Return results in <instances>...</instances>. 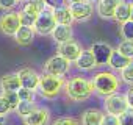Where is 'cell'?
<instances>
[{"label": "cell", "instance_id": "ffe728a7", "mask_svg": "<svg viewBox=\"0 0 133 125\" xmlns=\"http://www.w3.org/2000/svg\"><path fill=\"white\" fill-rule=\"evenodd\" d=\"M35 34H36V33H35V30H33L31 27H24V25H22L13 38H14V41H16L19 45L27 47V45H30V44L33 42Z\"/></svg>", "mask_w": 133, "mask_h": 125}, {"label": "cell", "instance_id": "8fae6325", "mask_svg": "<svg viewBox=\"0 0 133 125\" xmlns=\"http://www.w3.org/2000/svg\"><path fill=\"white\" fill-rule=\"evenodd\" d=\"M17 74H19L22 88L31 89V91H38L41 75H39L35 69H31V67H22L21 71H17Z\"/></svg>", "mask_w": 133, "mask_h": 125}, {"label": "cell", "instance_id": "d6986e66", "mask_svg": "<svg viewBox=\"0 0 133 125\" xmlns=\"http://www.w3.org/2000/svg\"><path fill=\"white\" fill-rule=\"evenodd\" d=\"M103 116V111L99 108H88L82 114V125H100Z\"/></svg>", "mask_w": 133, "mask_h": 125}, {"label": "cell", "instance_id": "ba28073f", "mask_svg": "<svg viewBox=\"0 0 133 125\" xmlns=\"http://www.w3.org/2000/svg\"><path fill=\"white\" fill-rule=\"evenodd\" d=\"M41 11H44V10H41V8L36 6L35 3L28 2V0H27V2H24L22 8H21V11H19L22 25L33 28L35 24H36V20H38V17H39V14H41Z\"/></svg>", "mask_w": 133, "mask_h": 125}, {"label": "cell", "instance_id": "30bf717a", "mask_svg": "<svg viewBox=\"0 0 133 125\" xmlns=\"http://www.w3.org/2000/svg\"><path fill=\"white\" fill-rule=\"evenodd\" d=\"M82 52H83V47H82V44H80L78 41H75V39L58 45V55L63 56L64 59H68L69 63H75V61L78 59V56L82 55Z\"/></svg>", "mask_w": 133, "mask_h": 125}, {"label": "cell", "instance_id": "5bb4252c", "mask_svg": "<svg viewBox=\"0 0 133 125\" xmlns=\"http://www.w3.org/2000/svg\"><path fill=\"white\" fill-rule=\"evenodd\" d=\"M122 0H100L97 3V14L102 19H114L116 8Z\"/></svg>", "mask_w": 133, "mask_h": 125}, {"label": "cell", "instance_id": "7c38bea8", "mask_svg": "<svg viewBox=\"0 0 133 125\" xmlns=\"http://www.w3.org/2000/svg\"><path fill=\"white\" fill-rule=\"evenodd\" d=\"M69 8H71L74 20H77V22H85V20H88L94 14V5L89 3V2H82V3L69 5Z\"/></svg>", "mask_w": 133, "mask_h": 125}, {"label": "cell", "instance_id": "f1b7e54d", "mask_svg": "<svg viewBox=\"0 0 133 125\" xmlns=\"http://www.w3.org/2000/svg\"><path fill=\"white\" fill-rule=\"evenodd\" d=\"M2 95L8 100V103L13 106V109L16 111V108H17V105L21 103V99H19V95H17V92H2Z\"/></svg>", "mask_w": 133, "mask_h": 125}, {"label": "cell", "instance_id": "cb8c5ba5", "mask_svg": "<svg viewBox=\"0 0 133 125\" xmlns=\"http://www.w3.org/2000/svg\"><path fill=\"white\" fill-rule=\"evenodd\" d=\"M116 50H119L124 56H127V58L133 59V41L122 39V41L119 42V45H117V48H116Z\"/></svg>", "mask_w": 133, "mask_h": 125}, {"label": "cell", "instance_id": "8992f818", "mask_svg": "<svg viewBox=\"0 0 133 125\" xmlns=\"http://www.w3.org/2000/svg\"><path fill=\"white\" fill-rule=\"evenodd\" d=\"M22 27L19 11H6L0 16V31L5 36H14Z\"/></svg>", "mask_w": 133, "mask_h": 125}, {"label": "cell", "instance_id": "52a82bcc", "mask_svg": "<svg viewBox=\"0 0 133 125\" xmlns=\"http://www.w3.org/2000/svg\"><path fill=\"white\" fill-rule=\"evenodd\" d=\"M103 108L108 114H113V116H122L127 109H128V103H127V99H125V94H113L110 97H105L103 100Z\"/></svg>", "mask_w": 133, "mask_h": 125}, {"label": "cell", "instance_id": "d590c367", "mask_svg": "<svg viewBox=\"0 0 133 125\" xmlns=\"http://www.w3.org/2000/svg\"><path fill=\"white\" fill-rule=\"evenodd\" d=\"M68 5H75V3H82V2H86V0H66Z\"/></svg>", "mask_w": 133, "mask_h": 125}, {"label": "cell", "instance_id": "484cf974", "mask_svg": "<svg viewBox=\"0 0 133 125\" xmlns=\"http://www.w3.org/2000/svg\"><path fill=\"white\" fill-rule=\"evenodd\" d=\"M121 36L124 39L133 41V20H128L121 25Z\"/></svg>", "mask_w": 133, "mask_h": 125}, {"label": "cell", "instance_id": "9a60e30c", "mask_svg": "<svg viewBox=\"0 0 133 125\" xmlns=\"http://www.w3.org/2000/svg\"><path fill=\"white\" fill-rule=\"evenodd\" d=\"M50 111L44 106H38L35 113H31L28 117L24 119V125H45L49 122Z\"/></svg>", "mask_w": 133, "mask_h": 125}, {"label": "cell", "instance_id": "ac0fdd59", "mask_svg": "<svg viewBox=\"0 0 133 125\" xmlns=\"http://www.w3.org/2000/svg\"><path fill=\"white\" fill-rule=\"evenodd\" d=\"M53 16H55V20H56L58 25H72V22H74L72 13H71V8H69L68 3L55 8L53 10Z\"/></svg>", "mask_w": 133, "mask_h": 125}, {"label": "cell", "instance_id": "4316f807", "mask_svg": "<svg viewBox=\"0 0 133 125\" xmlns=\"http://www.w3.org/2000/svg\"><path fill=\"white\" fill-rule=\"evenodd\" d=\"M52 125H82V122L75 117H69V116H64V117H58L53 120Z\"/></svg>", "mask_w": 133, "mask_h": 125}, {"label": "cell", "instance_id": "7a4b0ae2", "mask_svg": "<svg viewBox=\"0 0 133 125\" xmlns=\"http://www.w3.org/2000/svg\"><path fill=\"white\" fill-rule=\"evenodd\" d=\"M92 85H94V91H96L97 95L110 97V95L117 92L121 80L117 78V75H114V72L102 71V72H97L92 77Z\"/></svg>", "mask_w": 133, "mask_h": 125}, {"label": "cell", "instance_id": "4fadbf2b", "mask_svg": "<svg viewBox=\"0 0 133 125\" xmlns=\"http://www.w3.org/2000/svg\"><path fill=\"white\" fill-rule=\"evenodd\" d=\"M21 88H22V83H21L17 72L6 74L0 78V89H2V92H17Z\"/></svg>", "mask_w": 133, "mask_h": 125}, {"label": "cell", "instance_id": "d6a6232c", "mask_svg": "<svg viewBox=\"0 0 133 125\" xmlns=\"http://www.w3.org/2000/svg\"><path fill=\"white\" fill-rule=\"evenodd\" d=\"M100 125H121L119 123V117L117 116H113V114H105L103 119H102V123Z\"/></svg>", "mask_w": 133, "mask_h": 125}, {"label": "cell", "instance_id": "44dd1931", "mask_svg": "<svg viewBox=\"0 0 133 125\" xmlns=\"http://www.w3.org/2000/svg\"><path fill=\"white\" fill-rule=\"evenodd\" d=\"M114 20L117 24H125L128 20H131V2H122L119 3V6L116 8V13H114Z\"/></svg>", "mask_w": 133, "mask_h": 125}, {"label": "cell", "instance_id": "74e56055", "mask_svg": "<svg viewBox=\"0 0 133 125\" xmlns=\"http://www.w3.org/2000/svg\"><path fill=\"white\" fill-rule=\"evenodd\" d=\"M86 2H89V3H92V5H94V3H99L100 0H86Z\"/></svg>", "mask_w": 133, "mask_h": 125}, {"label": "cell", "instance_id": "2e32d148", "mask_svg": "<svg viewBox=\"0 0 133 125\" xmlns=\"http://www.w3.org/2000/svg\"><path fill=\"white\" fill-rule=\"evenodd\" d=\"M52 38H53V41H55L58 45L72 41V39H74L72 25H56L55 30H53V33H52Z\"/></svg>", "mask_w": 133, "mask_h": 125}, {"label": "cell", "instance_id": "e575fe53", "mask_svg": "<svg viewBox=\"0 0 133 125\" xmlns=\"http://www.w3.org/2000/svg\"><path fill=\"white\" fill-rule=\"evenodd\" d=\"M125 99H127L128 108H130V109H133V86L127 89V92H125Z\"/></svg>", "mask_w": 133, "mask_h": 125}, {"label": "cell", "instance_id": "603a6c76", "mask_svg": "<svg viewBox=\"0 0 133 125\" xmlns=\"http://www.w3.org/2000/svg\"><path fill=\"white\" fill-rule=\"evenodd\" d=\"M38 109V105L35 103V102H27V100H21V103L17 105V108H16V113L21 116V117H28L31 113H35Z\"/></svg>", "mask_w": 133, "mask_h": 125}, {"label": "cell", "instance_id": "6da1fadb", "mask_svg": "<svg viewBox=\"0 0 133 125\" xmlns=\"http://www.w3.org/2000/svg\"><path fill=\"white\" fill-rule=\"evenodd\" d=\"M64 92L74 102H85L96 91H94L92 80H88L85 77H72V78H69L68 81H66Z\"/></svg>", "mask_w": 133, "mask_h": 125}, {"label": "cell", "instance_id": "3957f363", "mask_svg": "<svg viewBox=\"0 0 133 125\" xmlns=\"http://www.w3.org/2000/svg\"><path fill=\"white\" fill-rule=\"evenodd\" d=\"M64 77H53L49 74H42L38 86V92L44 99H55L59 95V92L64 89Z\"/></svg>", "mask_w": 133, "mask_h": 125}, {"label": "cell", "instance_id": "277c9868", "mask_svg": "<svg viewBox=\"0 0 133 125\" xmlns=\"http://www.w3.org/2000/svg\"><path fill=\"white\" fill-rule=\"evenodd\" d=\"M56 20H55V16H53V10L50 8H45L44 11H41L33 30L36 34H41V36H47V34H52L55 27H56Z\"/></svg>", "mask_w": 133, "mask_h": 125}, {"label": "cell", "instance_id": "5b68a950", "mask_svg": "<svg viewBox=\"0 0 133 125\" xmlns=\"http://www.w3.org/2000/svg\"><path fill=\"white\" fill-rule=\"evenodd\" d=\"M71 69V63L68 59H64L58 53L52 58H49L44 64V74L53 75V77H64Z\"/></svg>", "mask_w": 133, "mask_h": 125}, {"label": "cell", "instance_id": "1f68e13d", "mask_svg": "<svg viewBox=\"0 0 133 125\" xmlns=\"http://www.w3.org/2000/svg\"><path fill=\"white\" fill-rule=\"evenodd\" d=\"M19 3V0H0V10L13 11V8Z\"/></svg>", "mask_w": 133, "mask_h": 125}, {"label": "cell", "instance_id": "f35d334b", "mask_svg": "<svg viewBox=\"0 0 133 125\" xmlns=\"http://www.w3.org/2000/svg\"><path fill=\"white\" fill-rule=\"evenodd\" d=\"M131 20H133V2H131Z\"/></svg>", "mask_w": 133, "mask_h": 125}, {"label": "cell", "instance_id": "e0dca14e", "mask_svg": "<svg viewBox=\"0 0 133 125\" xmlns=\"http://www.w3.org/2000/svg\"><path fill=\"white\" fill-rule=\"evenodd\" d=\"M74 64H75V67H77L78 71L88 72V71H92V69L97 66V63H96L94 55H92L91 50L88 48V50H83V52H82V55L78 56V59L74 63Z\"/></svg>", "mask_w": 133, "mask_h": 125}, {"label": "cell", "instance_id": "8d00e7d4", "mask_svg": "<svg viewBox=\"0 0 133 125\" xmlns=\"http://www.w3.org/2000/svg\"><path fill=\"white\" fill-rule=\"evenodd\" d=\"M6 123V117H0V125H5Z\"/></svg>", "mask_w": 133, "mask_h": 125}, {"label": "cell", "instance_id": "4dcf8cb0", "mask_svg": "<svg viewBox=\"0 0 133 125\" xmlns=\"http://www.w3.org/2000/svg\"><path fill=\"white\" fill-rule=\"evenodd\" d=\"M119 123L121 125H133V109H127L122 116H119Z\"/></svg>", "mask_w": 133, "mask_h": 125}, {"label": "cell", "instance_id": "ab89813d", "mask_svg": "<svg viewBox=\"0 0 133 125\" xmlns=\"http://www.w3.org/2000/svg\"><path fill=\"white\" fill-rule=\"evenodd\" d=\"M19 2H27V0H19Z\"/></svg>", "mask_w": 133, "mask_h": 125}, {"label": "cell", "instance_id": "f546056e", "mask_svg": "<svg viewBox=\"0 0 133 125\" xmlns=\"http://www.w3.org/2000/svg\"><path fill=\"white\" fill-rule=\"evenodd\" d=\"M11 111H14L13 109V106L8 103V100L3 97V95H0V117H5L8 113H11Z\"/></svg>", "mask_w": 133, "mask_h": 125}, {"label": "cell", "instance_id": "9c48e42d", "mask_svg": "<svg viewBox=\"0 0 133 125\" xmlns=\"http://www.w3.org/2000/svg\"><path fill=\"white\" fill-rule=\"evenodd\" d=\"M91 53L94 55L96 58V63H97V66H103V64H108V61L114 52V48L108 44V42H103V41H97L94 42L91 47H89Z\"/></svg>", "mask_w": 133, "mask_h": 125}, {"label": "cell", "instance_id": "83f0119b", "mask_svg": "<svg viewBox=\"0 0 133 125\" xmlns=\"http://www.w3.org/2000/svg\"><path fill=\"white\" fill-rule=\"evenodd\" d=\"M17 95L21 100H27V102H35V95H36V91H31V89H27V88H21L17 91Z\"/></svg>", "mask_w": 133, "mask_h": 125}, {"label": "cell", "instance_id": "7402d4cb", "mask_svg": "<svg viewBox=\"0 0 133 125\" xmlns=\"http://www.w3.org/2000/svg\"><path fill=\"white\" fill-rule=\"evenodd\" d=\"M133 59H130V58H127V56H124L119 50H114L113 52V55H111V58H110V61H108V66L113 69V71H124L130 63H131Z\"/></svg>", "mask_w": 133, "mask_h": 125}, {"label": "cell", "instance_id": "836d02e7", "mask_svg": "<svg viewBox=\"0 0 133 125\" xmlns=\"http://www.w3.org/2000/svg\"><path fill=\"white\" fill-rule=\"evenodd\" d=\"M44 2H45L47 8H50V10H55V8H58V6L64 5V2H66V0H44Z\"/></svg>", "mask_w": 133, "mask_h": 125}, {"label": "cell", "instance_id": "d4e9b609", "mask_svg": "<svg viewBox=\"0 0 133 125\" xmlns=\"http://www.w3.org/2000/svg\"><path fill=\"white\" fill-rule=\"evenodd\" d=\"M121 78H122L124 83L133 86V61L130 63V64H128L124 71H121Z\"/></svg>", "mask_w": 133, "mask_h": 125}]
</instances>
